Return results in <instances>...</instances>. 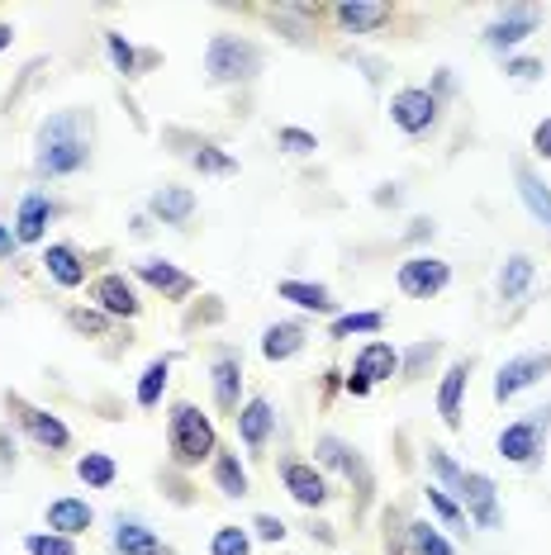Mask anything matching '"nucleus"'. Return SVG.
Returning <instances> with one entry per match:
<instances>
[{
  "mask_svg": "<svg viewBox=\"0 0 551 555\" xmlns=\"http://www.w3.org/2000/svg\"><path fill=\"white\" fill-rule=\"evenodd\" d=\"M91 138H95L91 109H57V115H48L39 124V138H34V171L43 181L77 176L91 162Z\"/></svg>",
  "mask_w": 551,
  "mask_h": 555,
  "instance_id": "obj_1",
  "label": "nucleus"
},
{
  "mask_svg": "<svg viewBox=\"0 0 551 555\" xmlns=\"http://www.w3.org/2000/svg\"><path fill=\"white\" fill-rule=\"evenodd\" d=\"M167 451L181 470H195V465L215 461L219 451V433L209 423V413H200L195 403H171L167 413Z\"/></svg>",
  "mask_w": 551,
  "mask_h": 555,
  "instance_id": "obj_2",
  "label": "nucleus"
},
{
  "mask_svg": "<svg viewBox=\"0 0 551 555\" xmlns=\"http://www.w3.org/2000/svg\"><path fill=\"white\" fill-rule=\"evenodd\" d=\"M261 72V48L243 34H215L205 48V81L209 86H247Z\"/></svg>",
  "mask_w": 551,
  "mask_h": 555,
  "instance_id": "obj_3",
  "label": "nucleus"
},
{
  "mask_svg": "<svg viewBox=\"0 0 551 555\" xmlns=\"http://www.w3.org/2000/svg\"><path fill=\"white\" fill-rule=\"evenodd\" d=\"M547 433H551V403L504 423L499 427V437H495L499 461L518 465V470H537V465H542V451H547Z\"/></svg>",
  "mask_w": 551,
  "mask_h": 555,
  "instance_id": "obj_4",
  "label": "nucleus"
},
{
  "mask_svg": "<svg viewBox=\"0 0 551 555\" xmlns=\"http://www.w3.org/2000/svg\"><path fill=\"white\" fill-rule=\"evenodd\" d=\"M390 124L405 138H423L437 129V95L428 86H399L390 95Z\"/></svg>",
  "mask_w": 551,
  "mask_h": 555,
  "instance_id": "obj_5",
  "label": "nucleus"
},
{
  "mask_svg": "<svg viewBox=\"0 0 551 555\" xmlns=\"http://www.w3.org/2000/svg\"><path fill=\"white\" fill-rule=\"evenodd\" d=\"M547 375H551V351H523V357H509L495 371L490 395H495V403H509V399H518L523 389L542 385Z\"/></svg>",
  "mask_w": 551,
  "mask_h": 555,
  "instance_id": "obj_6",
  "label": "nucleus"
},
{
  "mask_svg": "<svg viewBox=\"0 0 551 555\" xmlns=\"http://www.w3.org/2000/svg\"><path fill=\"white\" fill-rule=\"evenodd\" d=\"M395 285H399V295H409V299H433V295H443V289L452 285V267H447L443 257L413 251L409 261H399Z\"/></svg>",
  "mask_w": 551,
  "mask_h": 555,
  "instance_id": "obj_7",
  "label": "nucleus"
},
{
  "mask_svg": "<svg viewBox=\"0 0 551 555\" xmlns=\"http://www.w3.org/2000/svg\"><path fill=\"white\" fill-rule=\"evenodd\" d=\"M457 503H461V513H466V522H475L480 532L504 527V513H499V489H495V479L485 470H466V479H461V489H457Z\"/></svg>",
  "mask_w": 551,
  "mask_h": 555,
  "instance_id": "obj_8",
  "label": "nucleus"
},
{
  "mask_svg": "<svg viewBox=\"0 0 551 555\" xmlns=\"http://www.w3.org/2000/svg\"><path fill=\"white\" fill-rule=\"evenodd\" d=\"M537 29H542V10H533V5H509L499 20L485 24V48H490V53H499V57H513V48L528 43Z\"/></svg>",
  "mask_w": 551,
  "mask_h": 555,
  "instance_id": "obj_9",
  "label": "nucleus"
},
{
  "mask_svg": "<svg viewBox=\"0 0 551 555\" xmlns=\"http://www.w3.org/2000/svg\"><path fill=\"white\" fill-rule=\"evenodd\" d=\"M323 15L337 24V34L371 39L385 24H395V5H385V0H343V5H323Z\"/></svg>",
  "mask_w": 551,
  "mask_h": 555,
  "instance_id": "obj_10",
  "label": "nucleus"
},
{
  "mask_svg": "<svg viewBox=\"0 0 551 555\" xmlns=\"http://www.w3.org/2000/svg\"><path fill=\"white\" fill-rule=\"evenodd\" d=\"M281 485H285V494H291L299 508H323V503L333 499V489H329V479H323V470L315 461H299V456H285L281 461Z\"/></svg>",
  "mask_w": 551,
  "mask_h": 555,
  "instance_id": "obj_11",
  "label": "nucleus"
},
{
  "mask_svg": "<svg viewBox=\"0 0 551 555\" xmlns=\"http://www.w3.org/2000/svg\"><path fill=\"white\" fill-rule=\"evenodd\" d=\"M91 299H95V309L105 313V319H138V313H143V299H138V289H133V275H124V271L95 275Z\"/></svg>",
  "mask_w": 551,
  "mask_h": 555,
  "instance_id": "obj_12",
  "label": "nucleus"
},
{
  "mask_svg": "<svg viewBox=\"0 0 551 555\" xmlns=\"http://www.w3.org/2000/svg\"><path fill=\"white\" fill-rule=\"evenodd\" d=\"M209 389H215V409L238 418V409H243V357L233 347H219L215 365H209Z\"/></svg>",
  "mask_w": 551,
  "mask_h": 555,
  "instance_id": "obj_13",
  "label": "nucleus"
},
{
  "mask_svg": "<svg viewBox=\"0 0 551 555\" xmlns=\"http://www.w3.org/2000/svg\"><path fill=\"white\" fill-rule=\"evenodd\" d=\"M10 409H15L20 427H24V433H29L34 441H39L43 451H67V447H72V433H67V423H62L57 413L34 409V403H24L20 395H10Z\"/></svg>",
  "mask_w": 551,
  "mask_h": 555,
  "instance_id": "obj_14",
  "label": "nucleus"
},
{
  "mask_svg": "<svg viewBox=\"0 0 551 555\" xmlns=\"http://www.w3.org/2000/svg\"><path fill=\"white\" fill-rule=\"evenodd\" d=\"M233 423H238V441H243L253 456H261V451L271 447V437H276V409H271L267 395L243 399V409H238Z\"/></svg>",
  "mask_w": 551,
  "mask_h": 555,
  "instance_id": "obj_15",
  "label": "nucleus"
},
{
  "mask_svg": "<svg viewBox=\"0 0 551 555\" xmlns=\"http://www.w3.org/2000/svg\"><path fill=\"white\" fill-rule=\"evenodd\" d=\"M133 281H143L148 289H157L162 299H191L195 295V275H185L181 267H171V261H162V257L133 261Z\"/></svg>",
  "mask_w": 551,
  "mask_h": 555,
  "instance_id": "obj_16",
  "label": "nucleus"
},
{
  "mask_svg": "<svg viewBox=\"0 0 551 555\" xmlns=\"http://www.w3.org/2000/svg\"><path fill=\"white\" fill-rule=\"evenodd\" d=\"M471 389V361L461 357L443 371V385H437V418H443L447 433H461V403H466Z\"/></svg>",
  "mask_w": 551,
  "mask_h": 555,
  "instance_id": "obj_17",
  "label": "nucleus"
},
{
  "mask_svg": "<svg viewBox=\"0 0 551 555\" xmlns=\"http://www.w3.org/2000/svg\"><path fill=\"white\" fill-rule=\"evenodd\" d=\"M513 181H518V199H523V209H528V219L551 233V185L542 181V171H537L533 162H513Z\"/></svg>",
  "mask_w": 551,
  "mask_h": 555,
  "instance_id": "obj_18",
  "label": "nucleus"
},
{
  "mask_svg": "<svg viewBox=\"0 0 551 555\" xmlns=\"http://www.w3.org/2000/svg\"><path fill=\"white\" fill-rule=\"evenodd\" d=\"M53 214H57L53 199H48L43 191H29V195L20 199V214H15V243H20V247L43 243V233H48V223H53Z\"/></svg>",
  "mask_w": 551,
  "mask_h": 555,
  "instance_id": "obj_19",
  "label": "nucleus"
},
{
  "mask_svg": "<svg viewBox=\"0 0 551 555\" xmlns=\"http://www.w3.org/2000/svg\"><path fill=\"white\" fill-rule=\"evenodd\" d=\"M148 214L162 219L167 229H185L195 219V191L191 185H162V191L148 195Z\"/></svg>",
  "mask_w": 551,
  "mask_h": 555,
  "instance_id": "obj_20",
  "label": "nucleus"
},
{
  "mask_svg": "<svg viewBox=\"0 0 551 555\" xmlns=\"http://www.w3.org/2000/svg\"><path fill=\"white\" fill-rule=\"evenodd\" d=\"M43 522H48V532L77 541L81 532H91L95 508L86 499H53V503H48V513H43Z\"/></svg>",
  "mask_w": 551,
  "mask_h": 555,
  "instance_id": "obj_21",
  "label": "nucleus"
},
{
  "mask_svg": "<svg viewBox=\"0 0 551 555\" xmlns=\"http://www.w3.org/2000/svg\"><path fill=\"white\" fill-rule=\"evenodd\" d=\"M315 461L323 465V470H337V475H347V479H357V485H367V465H361V456L353 447H347L343 437H333V433H323L315 441Z\"/></svg>",
  "mask_w": 551,
  "mask_h": 555,
  "instance_id": "obj_22",
  "label": "nucleus"
},
{
  "mask_svg": "<svg viewBox=\"0 0 551 555\" xmlns=\"http://www.w3.org/2000/svg\"><path fill=\"white\" fill-rule=\"evenodd\" d=\"M110 546H115L119 555H162L167 551L162 537L148 522H138V517H119L115 532H110Z\"/></svg>",
  "mask_w": 551,
  "mask_h": 555,
  "instance_id": "obj_23",
  "label": "nucleus"
},
{
  "mask_svg": "<svg viewBox=\"0 0 551 555\" xmlns=\"http://www.w3.org/2000/svg\"><path fill=\"white\" fill-rule=\"evenodd\" d=\"M309 343V333H305V323H271L267 333H261V357H267L271 365L276 361H291L299 357Z\"/></svg>",
  "mask_w": 551,
  "mask_h": 555,
  "instance_id": "obj_24",
  "label": "nucleus"
},
{
  "mask_svg": "<svg viewBox=\"0 0 551 555\" xmlns=\"http://www.w3.org/2000/svg\"><path fill=\"white\" fill-rule=\"evenodd\" d=\"M353 371H357V375H367L371 385H385L390 375H399V351H395L390 343H381V337H375V343H367V347L357 351Z\"/></svg>",
  "mask_w": 551,
  "mask_h": 555,
  "instance_id": "obj_25",
  "label": "nucleus"
},
{
  "mask_svg": "<svg viewBox=\"0 0 551 555\" xmlns=\"http://www.w3.org/2000/svg\"><path fill=\"white\" fill-rule=\"evenodd\" d=\"M43 271L53 275L62 289L86 285V261H81V251L72 247V243H53V247H48V251H43Z\"/></svg>",
  "mask_w": 551,
  "mask_h": 555,
  "instance_id": "obj_26",
  "label": "nucleus"
},
{
  "mask_svg": "<svg viewBox=\"0 0 551 555\" xmlns=\"http://www.w3.org/2000/svg\"><path fill=\"white\" fill-rule=\"evenodd\" d=\"M276 295L291 299V305L305 309V313H333V319H337V299L329 295V285H315V281H281V285H276Z\"/></svg>",
  "mask_w": 551,
  "mask_h": 555,
  "instance_id": "obj_27",
  "label": "nucleus"
},
{
  "mask_svg": "<svg viewBox=\"0 0 551 555\" xmlns=\"http://www.w3.org/2000/svg\"><path fill=\"white\" fill-rule=\"evenodd\" d=\"M537 281V261L528 251H513L504 257V267H499V299H523Z\"/></svg>",
  "mask_w": 551,
  "mask_h": 555,
  "instance_id": "obj_28",
  "label": "nucleus"
},
{
  "mask_svg": "<svg viewBox=\"0 0 551 555\" xmlns=\"http://www.w3.org/2000/svg\"><path fill=\"white\" fill-rule=\"evenodd\" d=\"M215 489L223 499H247L253 494V479H247V465L238 461V451H215Z\"/></svg>",
  "mask_w": 551,
  "mask_h": 555,
  "instance_id": "obj_29",
  "label": "nucleus"
},
{
  "mask_svg": "<svg viewBox=\"0 0 551 555\" xmlns=\"http://www.w3.org/2000/svg\"><path fill=\"white\" fill-rule=\"evenodd\" d=\"M181 153L200 176H233L238 171V157H229L219 143H209V138H195V143L181 147Z\"/></svg>",
  "mask_w": 551,
  "mask_h": 555,
  "instance_id": "obj_30",
  "label": "nucleus"
},
{
  "mask_svg": "<svg viewBox=\"0 0 551 555\" xmlns=\"http://www.w3.org/2000/svg\"><path fill=\"white\" fill-rule=\"evenodd\" d=\"M385 327V313L381 309H353V313H337L329 323V337L333 343H347V337H375Z\"/></svg>",
  "mask_w": 551,
  "mask_h": 555,
  "instance_id": "obj_31",
  "label": "nucleus"
},
{
  "mask_svg": "<svg viewBox=\"0 0 551 555\" xmlns=\"http://www.w3.org/2000/svg\"><path fill=\"white\" fill-rule=\"evenodd\" d=\"M167 380H171V357L148 361V365H143V375H138V389H133L138 409H157L162 395H167Z\"/></svg>",
  "mask_w": 551,
  "mask_h": 555,
  "instance_id": "obj_32",
  "label": "nucleus"
},
{
  "mask_svg": "<svg viewBox=\"0 0 551 555\" xmlns=\"http://www.w3.org/2000/svg\"><path fill=\"white\" fill-rule=\"evenodd\" d=\"M105 53H110V62H115L119 77H143V67L153 62V53H138L119 29H105Z\"/></svg>",
  "mask_w": 551,
  "mask_h": 555,
  "instance_id": "obj_33",
  "label": "nucleus"
},
{
  "mask_svg": "<svg viewBox=\"0 0 551 555\" xmlns=\"http://www.w3.org/2000/svg\"><path fill=\"white\" fill-rule=\"evenodd\" d=\"M77 479L86 489H110L119 479V465L110 451H86V456H77Z\"/></svg>",
  "mask_w": 551,
  "mask_h": 555,
  "instance_id": "obj_34",
  "label": "nucleus"
},
{
  "mask_svg": "<svg viewBox=\"0 0 551 555\" xmlns=\"http://www.w3.org/2000/svg\"><path fill=\"white\" fill-rule=\"evenodd\" d=\"M405 532H409V555H457V546L437 532V522H428V517H413Z\"/></svg>",
  "mask_w": 551,
  "mask_h": 555,
  "instance_id": "obj_35",
  "label": "nucleus"
},
{
  "mask_svg": "<svg viewBox=\"0 0 551 555\" xmlns=\"http://www.w3.org/2000/svg\"><path fill=\"white\" fill-rule=\"evenodd\" d=\"M209 555H253V532L238 527V522L215 527V537H209Z\"/></svg>",
  "mask_w": 551,
  "mask_h": 555,
  "instance_id": "obj_36",
  "label": "nucleus"
},
{
  "mask_svg": "<svg viewBox=\"0 0 551 555\" xmlns=\"http://www.w3.org/2000/svg\"><path fill=\"white\" fill-rule=\"evenodd\" d=\"M437 357H443V343H437V337H428V343H413L405 357H399V375H405V380H419V375L428 371Z\"/></svg>",
  "mask_w": 551,
  "mask_h": 555,
  "instance_id": "obj_37",
  "label": "nucleus"
},
{
  "mask_svg": "<svg viewBox=\"0 0 551 555\" xmlns=\"http://www.w3.org/2000/svg\"><path fill=\"white\" fill-rule=\"evenodd\" d=\"M428 470H433L437 479H443L437 489H447V494L457 499V489H461V479H466V470H461V465H457L452 456H447V447H428Z\"/></svg>",
  "mask_w": 551,
  "mask_h": 555,
  "instance_id": "obj_38",
  "label": "nucleus"
},
{
  "mask_svg": "<svg viewBox=\"0 0 551 555\" xmlns=\"http://www.w3.org/2000/svg\"><path fill=\"white\" fill-rule=\"evenodd\" d=\"M504 77L518 81V86H537V81L547 77V62H542V57H518V53H513V57H504Z\"/></svg>",
  "mask_w": 551,
  "mask_h": 555,
  "instance_id": "obj_39",
  "label": "nucleus"
},
{
  "mask_svg": "<svg viewBox=\"0 0 551 555\" xmlns=\"http://www.w3.org/2000/svg\"><path fill=\"white\" fill-rule=\"evenodd\" d=\"M423 499H428V508H433L437 517H443L447 527H466V513H461V503H457L452 494H447V489L428 485V489H423Z\"/></svg>",
  "mask_w": 551,
  "mask_h": 555,
  "instance_id": "obj_40",
  "label": "nucleus"
},
{
  "mask_svg": "<svg viewBox=\"0 0 551 555\" xmlns=\"http://www.w3.org/2000/svg\"><path fill=\"white\" fill-rule=\"evenodd\" d=\"M24 551L29 555H77V541L57 537V532H29L24 537Z\"/></svg>",
  "mask_w": 551,
  "mask_h": 555,
  "instance_id": "obj_41",
  "label": "nucleus"
},
{
  "mask_svg": "<svg viewBox=\"0 0 551 555\" xmlns=\"http://www.w3.org/2000/svg\"><path fill=\"white\" fill-rule=\"evenodd\" d=\"M276 143H281L291 157H315L319 138L309 133V129H295V124H285V129H276Z\"/></svg>",
  "mask_w": 551,
  "mask_h": 555,
  "instance_id": "obj_42",
  "label": "nucleus"
},
{
  "mask_svg": "<svg viewBox=\"0 0 551 555\" xmlns=\"http://www.w3.org/2000/svg\"><path fill=\"white\" fill-rule=\"evenodd\" d=\"M67 323L77 327V333H91V337H105L110 333V319L100 309H67Z\"/></svg>",
  "mask_w": 551,
  "mask_h": 555,
  "instance_id": "obj_43",
  "label": "nucleus"
},
{
  "mask_svg": "<svg viewBox=\"0 0 551 555\" xmlns=\"http://www.w3.org/2000/svg\"><path fill=\"white\" fill-rule=\"evenodd\" d=\"M253 537H257V541H271V546H281V541L291 537V527H285L276 513H257V517H253Z\"/></svg>",
  "mask_w": 551,
  "mask_h": 555,
  "instance_id": "obj_44",
  "label": "nucleus"
},
{
  "mask_svg": "<svg viewBox=\"0 0 551 555\" xmlns=\"http://www.w3.org/2000/svg\"><path fill=\"white\" fill-rule=\"evenodd\" d=\"M533 153L542 157V162H551V119H542V124L533 129Z\"/></svg>",
  "mask_w": 551,
  "mask_h": 555,
  "instance_id": "obj_45",
  "label": "nucleus"
},
{
  "mask_svg": "<svg viewBox=\"0 0 551 555\" xmlns=\"http://www.w3.org/2000/svg\"><path fill=\"white\" fill-rule=\"evenodd\" d=\"M343 389H347V395H353V399H367L371 395V380H367V375H357V371H347V380H343Z\"/></svg>",
  "mask_w": 551,
  "mask_h": 555,
  "instance_id": "obj_46",
  "label": "nucleus"
},
{
  "mask_svg": "<svg viewBox=\"0 0 551 555\" xmlns=\"http://www.w3.org/2000/svg\"><path fill=\"white\" fill-rule=\"evenodd\" d=\"M15 229H10V223H0V261H5V257H15Z\"/></svg>",
  "mask_w": 551,
  "mask_h": 555,
  "instance_id": "obj_47",
  "label": "nucleus"
},
{
  "mask_svg": "<svg viewBox=\"0 0 551 555\" xmlns=\"http://www.w3.org/2000/svg\"><path fill=\"white\" fill-rule=\"evenodd\" d=\"M452 67H437V81H433V95H452Z\"/></svg>",
  "mask_w": 551,
  "mask_h": 555,
  "instance_id": "obj_48",
  "label": "nucleus"
},
{
  "mask_svg": "<svg viewBox=\"0 0 551 555\" xmlns=\"http://www.w3.org/2000/svg\"><path fill=\"white\" fill-rule=\"evenodd\" d=\"M409 237H413V243H423V237H433V219H413Z\"/></svg>",
  "mask_w": 551,
  "mask_h": 555,
  "instance_id": "obj_49",
  "label": "nucleus"
},
{
  "mask_svg": "<svg viewBox=\"0 0 551 555\" xmlns=\"http://www.w3.org/2000/svg\"><path fill=\"white\" fill-rule=\"evenodd\" d=\"M375 205H399V191L390 185V191H375Z\"/></svg>",
  "mask_w": 551,
  "mask_h": 555,
  "instance_id": "obj_50",
  "label": "nucleus"
},
{
  "mask_svg": "<svg viewBox=\"0 0 551 555\" xmlns=\"http://www.w3.org/2000/svg\"><path fill=\"white\" fill-rule=\"evenodd\" d=\"M10 43H15V29H10V24H0V53H5Z\"/></svg>",
  "mask_w": 551,
  "mask_h": 555,
  "instance_id": "obj_51",
  "label": "nucleus"
}]
</instances>
